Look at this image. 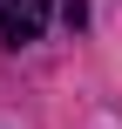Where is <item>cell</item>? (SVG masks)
Wrapping results in <instances>:
<instances>
[{"mask_svg": "<svg viewBox=\"0 0 122 129\" xmlns=\"http://www.w3.org/2000/svg\"><path fill=\"white\" fill-rule=\"evenodd\" d=\"M48 7L54 0H0V41L7 48H27L48 34Z\"/></svg>", "mask_w": 122, "mask_h": 129, "instance_id": "1", "label": "cell"}, {"mask_svg": "<svg viewBox=\"0 0 122 129\" xmlns=\"http://www.w3.org/2000/svg\"><path fill=\"white\" fill-rule=\"evenodd\" d=\"M61 20H68V27H82V20H88V0H61Z\"/></svg>", "mask_w": 122, "mask_h": 129, "instance_id": "2", "label": "cell"}]
</instances>
